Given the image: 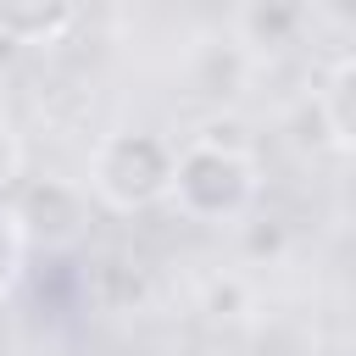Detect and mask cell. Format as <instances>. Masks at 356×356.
Masks as SVG:
<instances>
[{
    "label": "cell",
    "mask_w": 356,
    "mask_h": 356,
    "mask_svg": "<svg viewBox=\"0 0 356 356\" xmlns=\"http://www.w3.org/2000/svg\"><path fill=\"white\" fill-rule=\"evenodd\" d=\"M200 312H211V317H245L250 312V284L234 278V273L206 278L200 284Z\"/></svg>",
    "instance_id": "7"
},
{
    "label": "cell",
    "mask_w": 356,
    "mask_h": 356,
    "mask_svg": "<svg viewBox=\"0 0 356 356\" xmlns=\"http://www.w3.org/2000/svg\"><path fill=\"white\" fill-rule=\"evenodd\" d=\"M172 161L178 150L150 128H117L89 156V189L111 211H145L172 195Z\"/></svg>",
    "instance_id": "2"
},
{
    "label": "cell",
    "mask_w": 356,
    "mask_h": 356,
    "mask_svg": "<svg viewBox=\"0 0 356 356\" xmlns=\"http://www.w3.org/2000/svg\"><path fill=\"white\" fill-rule=\"evenodd\" d=\"M256 161L239 139H217V134H195L178 161H172V206L189 222H234L245 217V206L256 200Z\"/></svg>",
    "instance_id": "1"
},
{
    "label": "cell",
    "mask_w": 356,
    "mask_h": 356,
    "mask_svg": "<svg viewBox=\"0 0 356 356\" xmlns=\"http://www.w3.org/2000/svg\"><path fill=\"white\" fill-rule=\"evenodd\" d=\"M306 22H312V6H300V0H256V6L234 11V33L250 50H284L300 39Z\"/></svg>",
    "instance_id": "4"
},
{
    "label": "cell",
    "mask_w": 356,
    "mask_h": 356,
    "mask_svg": "<svg viewBox=\"0 0 356 356\" xmlns=\"http://www.w3.org/2000/svg\"><path fill=\"white\" fill-rule=\"evenodd\" d=\"M323 17H334V22H356V6H323Z\"/></svg>",
    "instance_id": "11"
},
{
    "label": "cell",
    "mask_w": 356,
    "mask_h": 356,
    "mask_svg": "<svg viewBox=\"0 0 356 356\" xmlns=\"http://www.w3.org/2000/svg\"><path fill=\"white\" fill-rule=\"evenodd\" d=\"M72 22H78V6H67V0H0V33L17 50L22 44H56Z\"/></svg>",
    "instance_id": "5"
},
{
    "label": "cell",
    "mask_w": 356,
    "mask_h": 356,
    "mask_svg": "<svg viewBox=\"0 0 356 356\" xmlns=\"http://www.w3.org/2000/svg\"><path fill=\"white\" fill-rule=\"evenodd\" d=\"M317 117H323L328 145H339V150L356 156V50L328 67V78L317 89Z\"/></svg>",
    "instance_id": "6"
},
{
    "label": "cell",
    "mask_w": 356,
    "mask_h": 356,
    "mask_svg": "<svg viewBox=\"0 0 356 356\" xmlns=\"http://www.w3.org/2000/svg\"><path fill=\"white\" fill-rule=\"evenodd\" d=\"M245 250H250V256H261V250L278 256V250H284V222H273V217H267V222H245Z\"/></svg>",
    "instance_id": "10"
},
{
    "label": "cell",
    "mask_w": 356,
    "mask_h": 356,
    "mask_svg": "<svg viewBox=\"0 0 356 356\" xmlns=\"http://www.w3.org/2000/svg\"><path fill=\"white\" fill-rule=\"evenodd\" d=\"M11 217L22 228L28 245H44V250H67L83 239V222H89V195L61 184V178H39L28 184L17 200H11Z\"/></svg>",
    "instance_id": "3"
},
{
    "label": "cell",
    "mask_w": 356,
    "mask_h": 356,
    "mask_svg": "<svg viewBox=\"0 0 356 356\" xmlns=\"http://www.w3.org/2000/svg\"><path fill=\"white\" fill-rule=\"evenodd\" d=\"M17 172H22V139H17V128L0 117V200H6V189L17 184Z\"/></svg>",
    "instance_id": "9"
},
{
    "label": "cell",
    "mask_w": 356,
    "mask_h": 356,
    "mask_svg": "<svg viewBox=\"0 0 356 356\" xmlns=\"http://www.w3.org/2000/svg\"><path fill=\"white\" fill-rule=\"evenodd\" d=\"M22 250H28V239H22L17 217H11V200H0V306H6V295L17 289V273H22Z\"/></svg>",
    "instance_id": "8"
}]
</instances>
